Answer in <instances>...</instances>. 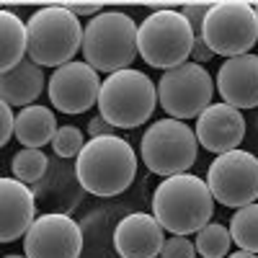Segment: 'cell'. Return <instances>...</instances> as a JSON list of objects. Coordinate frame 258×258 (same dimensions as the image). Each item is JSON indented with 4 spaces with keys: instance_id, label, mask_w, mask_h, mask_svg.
Wrapping results in <instances>:
<instances>
[{
    "instance_id": "cell-1",
    "label": "cell",
    "mask_w": 258,
    "mask_h": 258,
    "mask_svg": "<svg viewBox=\"0 0 258 258\" xmlns=\"http://www.w3.org/2000/svg\"><path fill=\"white\" fill-rule=\"evenodd\" d=\"M214 214V197L209 183L194 173L170 176L158 183L153 194V217L163 230L186 238L209 225Z\"/></svg>"
},
{
    "instance_id": "cell-2",
    "label": "cell",
    "mask_w": 258,
    "mask_h": 258,
    "mask_svg": "<svg viewBox=\"0 0 258 258\" xmlns=\"http://www.w3.org/2000/svg\"><path fill=\"white\" fill-rule=\"evenodd\" d=\"M75 176L78 183L93 197H119L137 176V155L132 145L116 135L96 137L85 142L83 153L78 155Z\"/></svg>"
},
{
    "instance_id": "cell-3",
    "label": "cell",
    "mask_w": 258,
    "mask_h": 258,
    "mask_svg": "<svg viewBox=\"0 0 258 258\" xmlns=\"http://www.w3.org/2000/svg\"><path fill=\"white\" fill-rule=\"evenodd\" d=\"M140 54V26L126 13L106 11L85 24L83 57L96 73L129 70Z\"/></svg>"
},
{
    "instance_id": "cell-4",
    "label": "cell",
    "mask_w": 258,
    "mask_h": 258,
    "mask_svg": "<svg viewBox=\"0 0 258 258\" xmlns=\"http://www.w3.org/2000/svg\"><path fill=\"white\" fill-rule=\"evenodd\" d=\"M29 34V59H34L39 68H62L70 64L78 54V47L83 49L85 29L73 11L64 6H47L39 8L26 21Z\"/></svg>"
},
{
    "instance_id": "cell-5",
    "label": "cell",
    "mask_w": 258,
    "mask_h": 258,
    "mask_svg": "<svg viewBox=\"0 0 258 258\" xmlns=\"http://www.w3.org/2000/svg\"><path fill=\"white\" fill-rule=\"evenodd\" d=\"M158 106V85L140 70H121L103 80L98 111L111 126L137 129Z\"/></svg>"
},
{
    "instance_id": "cell-6",
    "label": "cell",
    "mask_w": 258,
    "mask_h": 258,
    "mask_svg": "<svg viewBox=\"0 0 258 258\" xmlns=\"http://www.w3.org/2000/svg\"><path fill=\"white\" fill-rule=\"evenodd\" d=\"M197 36L178 11H155L140 24V57L158 70H173L186 64L194 52Z\"/></svg>"
},
{
    "instance_id": "cell-7",
    "label": "cell",
    "mask_w": 258,
    "mask_h": 258,
    "mask_svg": "<svg viewBox=\"0 0 258 258\" xmlns=\"http://www.w3.org/2000/svg\"><path fill=\"white\" fill-rule=\"evenodd\" d=\"M142 163L150 173H158L163 178L181 176L197 163L199 140L197 132L178 119H160L147 126L142 135Z\"/></svg>"
},
{
    "instance_id": "cell-8",
    "label": "cell",
    "mask_w": 258,
    "mask_h": 258,
    "mask_svg": "<svg viewBox=\"0 0 258 258\" xmlns=\"http://www.w3.org/2000/svg\"><path fill=\"white\" fill-rule=\"evenodd\" d=\"M258 41V16L250 3L225 0L212 3L204 21V44L222 57H240Z\"/></svg>"
},
{
    "instance_id": "cell-9",
    "label": "cell",
    "mask_w": 258,
    "mask_h": 258,
    "mask_svg": "<svg viewBox=\"0 0 258 258\" xmlns=\"http://www.w3.org/2000/svg\"><path fill=\"white\" fill-rule=\"evenodd\" d=\"M214 96V80L207 73L204 64L186 62L181 68H173L163 73L158 83V101L163 106V111L170 119H194L202 116Z\"/></svg>"
},
{
    "instance_id": "cell-10",
    "label": "cell",
    "mask_w": 258,
    "mask_h": 258,
    "mask_svg": "<svg viewBox=\"0 0 258 258\" xmlns=\"http://www.w3.org/2000/svg\"><path fill=\"white\" fill-rule=\"evenodd\" d=\"M207 183L214 202L243 209L258 199V158L248 150H232L212 160Z\"/></svg>"
},
{
    "instance_id": "cell-11",
    "label": "cell",
    "mask_w": 258,
    "mask_h": 258,
    "mask_svg": "<svg viewBox=\"0 0 258 258\" xmlns=\"http://www.w3.org/2000/svg\"><path fill=\"white\" fill-rule=\"evenodd\" d=\"M83 253V230L80 225L59 212L36 217L24 238L26 258H80Z\"/></svg>"
},
{
    "instance_id": "cell-12",
    "label": "cell",
    "mask_w": 258,
    "mask_h": 258,
    "mask_svg": "<svg viewBox=\"0 0 258 258\" xmlns=\"http://www.w3.org/2000/svg\"><path fill=\"white\" fill-rule=\"evenodd\" d=\"M103 83L88 62L62 64L49 75L47 93L57 111L62 114H83L98 103Z\"/></svg>"
},
{
    "instance_id": "cell-13",
    "label": "cell",
    "mask_w": 258,
    "mask_h": 258,
    "mask_svg": "<svg viewBox=\"0 0 258 258\" xmlns=\"http://www.w3.org/2000/svg\"><path fill=\"white\" fill-rule=\"evenodd\" d=\"M197 140L209 153H232L245 137V119L238 109L227 103H212L209 109L197 119Z\"/></svg>"
},
{
    "instance_id": "cell-14",
    "label": "cell",
    "mask_w": 258,
    "mask_h": 258,
    "mask_svg": "<svg viewBox=\"0 0 258 258\" xmlns=\"http://www.w3.org/2000/svg\"><path fill=\"white\" fill-rule=\"evenodd\" d=\"M36 222L34 191L18 178H0V243L26 238Z\"/></svg>"
},
{
    "instance_id": "cell-15",
    "label": "cell",
    "mask_w": 258,
    "mask_h": 258,
    "mask_svg": "<svg viewBox=\"0 0 258 258\" xmlns=\"http://www.w3.org/2000/svg\"><path fill=\"white\" fill-rule=\"evenodd\" d=\"M217 91L222 103L232 109H255L258 106V54L230 57L217 70Z\"/></svg>"
},
{
    "instance_id": "cell-16",
    "label": "cell",
    "mask_w": 258,
    "mask_h": 258,
    "mask_svg": "<svg viewBox=\"0 0 258 258\" xmlns=\"http://www.w3.org/2000/svg\"><path fill=\"white\" fill-rule=\"evenodd\" d=\"M163 245V227L153 214H126L114 230V250L121 258H158Z\"/></svg>"
},
{
    "instance_id": "cell-17",
    "label": "cell",
    "mask_w": 258,
    "mask_h": 258,
    "mask_svg": "<svg viewBox=\"0 0 258 258\" xmlns=\"http://www.w3.org/2000/svg\"><path fill=\"white\" fill-rule=\"evenodd\" d=\"M44 91V73L34 59H24L13 70L0 75V98L8 106H34V101Z\"/></svg>"
},
{
    "instance_id": "cell-18",
    "label": "cell",
    "mask_w": 258,
    "mask_h": 258,
    "mask_svg": "<svg viewBox=\"0 0 258 258\" xmlns=\"http://www.w3.org/2000/svg\"><path fill=\"white\" fill-rule=\"evenodd\" d=\"M57 129L59 126H57L52 109L39 106V103L21 109V114L16 116V140L31 150H41L47 142H52Z\"/></svg>"
},
{
    "instance_id": "cell-19",
    "label": "cell",
    "mask_w": 258,
    "mask_h": 258,
    "mask_svg": "<svg viewBox=\"0 0 258 258\" xmlns=\"http://www.w3.org/2000/svg\"><path fill=\"white\" fill-rule=\"evenodd\" d=\"M26 54H29L26 24L16 13L3 11L0 13V68H3V73L21 64Z\"/></svg>"
},
{
    "instance_id": "cell-20",
    "label": "cell",
    "mask_w": 258,
    "mask_h": 258,
    "mask_svg": "<svg viewBox=\"0 0 258 258\" xmlns=\"http://www.w3.org/2000/svg\"><path fill=\"white\" fill-rule=\"evenodd\" d=\"M230 235H232V243L240 245V250L258 253V202L232 214Z\"/></svg>"
},
{
    "instance_id": "cell-21",
    "label": "cell",
    "mask_w": 258,
    "mask_h": 258,
    "mask_svg": "<svg viewBox=\"0 0 258 258\" xmlns=\"http://www.w3.org/2000/svg\"><path fill=\"white\" fill-rule=\"evenodd\" d=\"M197 253L202 258H222L230 253V245H232V235L227 227L217 225V222H209L204 230L197 232Z\"/></svg>"
},
{
    "instance_id": "cell-22",
    "label": "cell",
    "mask_w": 258,
    "mask_h": 258,
    "mask_svg": "<svg viewBox=\"0 0 258 258\" xmlns=\"http://www.w3.org/2000/svg\"><path fill=\"white\" fill-rule=\"evenodd\" d=\"M47 165H49V158L41 150H31V147H24L21 153H16L13 163H11L13 176L18 181H24L26 186L41 181V176L47 173Z\"/></svg>"
},
{
    "instance_id": "cell-23",
    "label": "cell",
    "mask_w": 258,
    "mask_h": 258,
    "mask_svg": "<svg viewBox=\"0 0 258 258\" xmlns=\"http://www.w3.org/2000/svg\"><path fill=\"white\" fill-rule=\"evenodd\" d=\"M85 147V140H83V132L73 124H64L57 129V135L52 140V150L57 158H78Z\"/></svg>"
},
{
    "instance_id": "cell-24",
    "label": "cell",
    "mask_w": 258,
    "mask_h": 258,
    "mask_svg": "<svg viewBox=\"0 0 258 258\" xmlns=\"http://www.w3.org/2000/svg\"><path fill=\"white\" fill-rule=\"evenodd\" d=\"M209 8H212V3H186V6L181 8V13L186 16V21H188L191 29H194V36H197V41L204 39V21H207Z\"/></svg>"
},
{
    "instance_id": "cell-25",
    "label": "cell",
    "mask_w": 258,
    "mask_h": 258,
    "mask_svg": "<svg viewBox=\"0 0 258 258\" xmlns=\"http://www.w3.org/2000/svg\"><path fill=\"white\" fill-rule=\"evenodd\" d=\"M160 258H197V243H191V240L178 238L176 235V238L165 240Z\"/></svg>"
},
{
    "instance_id": "cell-26",
    "label": "cell",
    "mask_w": 258,
    "mask_h": 258,
    "mask_svg": "<svg viewBox=\"0 0 258 258\" xmlns=\"http://www.w3.org/2000/svg\"><path fill=\"white\" fill-rule=\"evenodd\" d=\"M16 135V116H13V106L3 103L0 106V145H8L11 137Z\"/></svg>"
},
{
    "instance_id": "cell-27",
    "label": "cell",
    "mask_w": 258,
    "mask_h": 258,
    "mask_svg": "<svg viewBox=\"0 0 258 258\" xmlns=\"http://www.w3.org/2000/svg\"><path fill=\"white\" fill-rule=\"evenodd\" d=\"M114 129L116 126H111L109 121H106V119H91L88 121V132H91V140H96V137H111L114 135Z\"/></svg>"
},
{
    "instance_id": "cell-28",
    "label": "cell",
    "mask_w": 258,
    "mask_h": 258,
    "mask_svg": "<svg viewBox=\"0 0 258 258\" xmlns=\"http://www.w3.org/2000/svg\"><path fill=\"white\" fill-rule=\"evenodd\" d=\"M64 8L73 11L75 16H98L101 13V3H64Z\"/></svg>"
},
{
    "instance_id": "cell-29",
    "label": "cell",
    "mask_w": 258,
    "mask_h": 258,
    "mask_svg": "<svg viewBox=\"0 0 258 258\" xmlns=\"http://www.w3.org/2000/svg\"><path fill=\"white\" fill-rule=\"evenodd\" d=\"M191 57H194V62L197 64H204V62H209L212 57H214V52L204 44V39H199L197 44H194V52H191Z\"/></svg>"
},
{
    "instance_id": "cell-30",
    "label": "cell",
    "mask_w": 258,
    "mask_h": 258,
    "mask_svg": "<svg viewBox=\"0 0 258 258\" xmlns=\"http://www.w3.org/2000/svg\"><path fill=\"white\" fill-rule=\"evenodd\" d=\"M227 258H258L255 253H248V250H238V253H232V255H227Z\"/></svg>"
},
{
    "instance_id": "cell-31",
    "label": "cell",
    "mask_w": 258,
    "mask_h": 258,
    "mask_svg": "<svg viewBox=\"0 0 258 258\" xmlns=\"http://www.w3.org/2000/svg\"><path fill=\"white\" fill-rule=\"evenodd\" d=\"M3 258H26V255H3Z\"/></svg>"
},
{
    "instance_id": "cell-32",
    "label": "cell",
    "mask_w": 258,
    "mask_h": 258,
    "mask_svg": "<svg viewBox=\"0 0 258 258\" xmlns=\"http://www.w3.org/2000/svg\"><path fill=\"white\" fill-rule=\"evenodd\" d=\"M253 8H255V16H258V3H255V6H253Z\"/></svg>"
},
{
    "instance_id": "cell-33",
    "label": "cell",
    "mask_w": 258,
    "mask_h": 258,
    "mask_svg": "<svg viewBox=\"0 0 258 258\" xmlns=\"http://www.w3.org/2000/svg\"><path fill=\"white\" fill-rule=\"evenodd\" d=\"M255 126H258V121H255Z\"/></svg>"
}]
</instances>
